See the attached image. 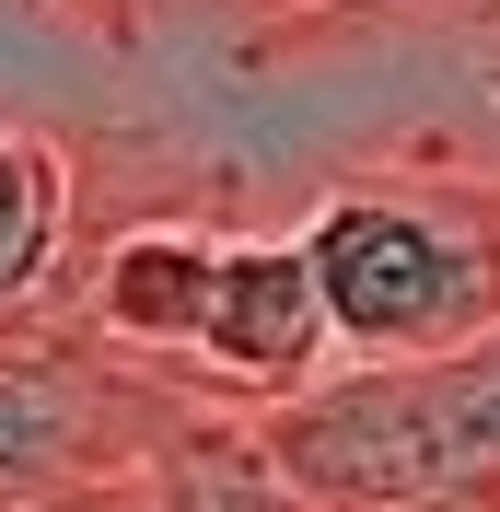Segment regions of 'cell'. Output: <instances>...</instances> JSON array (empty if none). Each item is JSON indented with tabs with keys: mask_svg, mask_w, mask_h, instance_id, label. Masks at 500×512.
<instances>
[{
	"mask_svg": "<svg viewBox=\"0 0 500 512\" xmlns=\"http://www.w3.org/2000/svg\"><path fill=\"white\" fill-rule=\"evenodd\" d=\"M70 233H82V163H70V140L0 117V338L47 315V291L70 280Z\"/></svg>",
	"mask_w": 500,
	"mask_h": 512,
	"instance_id": "cell-6",
	"label": "cell"
},
{
	"mask_svg": "<svg viewBox=\"0 0 500 512\" xmlns=\"http://www.w3.org/2000/svg\"><path fill=\"white\" fill-rule=\"evenodd\" d=\"M221 245H233V233L187 222V210L128 222L117 245L82 268V326L117 338L128 361H152V373H187V338H198V303H210V280H221Z\"/></svg>",
	"mask_w": 500,
	"mask_h": 512,
	"instance_id": "cell-5",
	"label": "cell"
},
{
	"mask_svg": "<svg viewBox=\"0 0 500 512\" xmlns=\"http://www.w3.org/2000/svg\"><path fill=\"white\" fill-rule=\"evenodd\" d=\"M268 443L314 512H431L500 501V338L454 361H384L326 373L314 396L268 408Z\"/></svg>",
	"mask_w": 500,
	"mask_h": 512,
	"instance_id": "cell-2",
	"label": "cell"
},
{
	"mask_svg": "<svg viewBox=\"0 0 500 512\" xmlns=\"http://www.w3.org/2000/svg\"><path fill=\"white\" fill-rule=\"evenodd\" d=\"M314 291L338 326V373L384 361H454L500 338V175H442V163H361L314 198L303 222Z\"/></svg>",
	"mask_w": 500,
	"mask_h": 512,
	"instance_id": "cell-1",
	"label": "cell"
},
{
	"mask_svg": "<svg viewBox=\"0 0 500 512\" xmlns=\"http://www.w3.org/2000/svg\"><path fill=\"white\" fill-rule=\"evenodd\" d=\"M152 512H314L303 478L280 466V443H268V419L245 408H187V431L152 454Z\"/></svg>",
	"mask_w": 500,
	"mask_h": 512,
	"instance_id": "cell-7",
	"label": "cell"
},
{
	"mask_svg": "<svg viewBox=\"0 0 500 512\" xmlns=\"http://www.w3.org/2000/svg\"><path fill=\"white\" fill-rule=\"evenodd\" d=\"M431 512H500V501H431Z\"/></svg>",
	"mask_w": 500,
	"mask_h": 512,
	"instance_id": "cell-10",
	"label": "cell"
},
{
	"mask_svg": "<svg viewBox=\"0 0 500 512\" xmlns=\"http://www.w3.org/2000/svg\"><path fill=\"white\" fill-rule=\"evenodd\" d=\"M187 384L128 361L82 315L0 338V512H59L82 489L152 478V454L187 431Z\"/></svg>",
	"mask_w": 500,
	"mask_h": 512,
	"instance_id": "cell-3",
	"label": "cell"
},
{
	"mask_svg": "<svg viewBox=\"0 0 500 512\" xmlns=\"http://www.w3.org/2000/svg\"><path fill=\"white\" fill-rule=\"evenodd\" d=\"M59 12H82V24H117V0H59Z\"/></svg>",
	"mask_w": 500,
	"mask_h": 512,
	"instance_id": "cell-9",
	"label": "cell"
},
{
	"mask_svg": "<svg viewBox=\"0 0 500 512\" xmlns=\"http://www.w3.org/2000/svg\"><path fill=\"white\" fill-rule=\"evenodd\" d=\"M338 373V326H326V291H314L303 245L291 233H233L221 245V280L198 303V338H187V396L198 408H291Z\"/></svg>",
	"mask_w": 500,
	"mask_h": 512,
	"instance_id": "cell-4",
	"label": "cell"
},
{
	"mask_svg": "<svg viewBox=\"0 0 500 512\" xmlns=\"http://www.w3.org/2000/svg\"><path fill=\"white\" fill-rule=\"evenodd\" d=\"M59 512H152V489L117 478V489H82V501H59Z\"/></svg>",
	"mask_w": 500,
	"mask_h": 512,
	"instance_id": "cell-8",
	"label": "cell"
}]
</instances>
